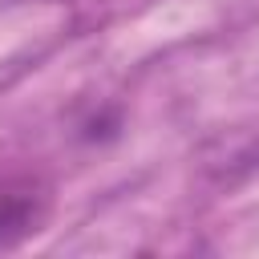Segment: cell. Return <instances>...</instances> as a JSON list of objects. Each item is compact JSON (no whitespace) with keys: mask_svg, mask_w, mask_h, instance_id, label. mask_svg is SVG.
Returning a JSON list of instances; mask_svg holds the SVG:
<instances>
[{"mask_svg":"<svg viewBox=\"0 0 259 259\" xmlns=\"http://www.w3.org/2000/svg\"><path fill=\"white\" fill-rule=\"evenodd\" d=\"M32 223H36V202L28 194H4L0 198V247L20 239Z\"/></svg>","mask_w":259,"mask_h":259,"instance_id":"1","label":"cell"}]
</instances>
